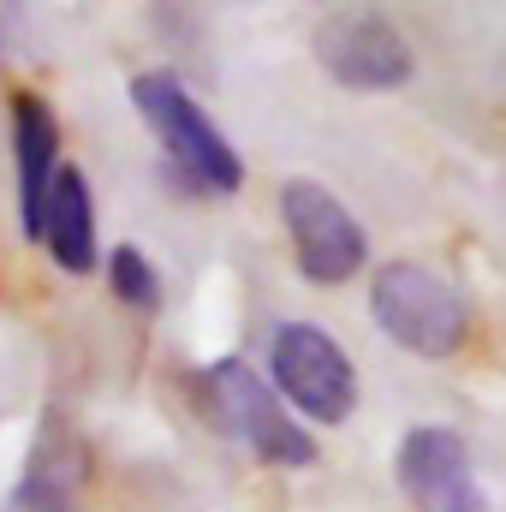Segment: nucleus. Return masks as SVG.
Returning <instances> with one entry per match:
<instances>
[{"instance_id":"nucleus-6","label":"nucleus","mask_w":506,"mask_h":512,"mask_svg":"<svg viewBox=\"0 0 506 512\" xmlns=\"http://www.w3.org/2000/svg\"><path fill=\"white\" fill-rule=\"evenodd\" d=\"M316 60L340 90H399L411 84V42L381 12H334L316 24Z\"/></svg>"},{"instance_id":"nucleus-1","label":"nucleus","mask_w":506,"mask_h":512,"mask_svg":"<svg viewBox=\"0 0 506 512\" xmlns=\"http://www.w3.org/2000/svg\"><path fill=\"white\" fill-rule=\"evenodd\" d=\"M185 387H191L197 417H203L209 429H221L227 441L251 447L262 465H280V471L316 465L310 429L292 417V405L274 393V382H262L245 358H215V364L191 370Z\"/></svg>"},{"instance_id":"nucleus-12","label":"nucleus","mask_w":506,"mask_h":512,"mask_svg":"<svg viewBox=\"0 0 506 512\" xmlns=\"http://www.w3.org/2000/svg\"><path fill=\"white\" fill-rule=\"evenodd\" d=\"M12 512H78V507H12Z\"/></svg>"},{"instance_id":"nucleus-4","label":"nucleus","mask_w":506,"mask_h":512,"mask_svg":"<svg viewBox=\"0 0 506 512\" xmlns=\"http://www.w3.org/2000/svg\"><path fill=\"white\" fill-rule=\"evenodd\" d=\"M268 382L298 417H310L322 429H334V423H346L358 411V364L316 322H280L274 328V340H268Z\"/></svg>"},{"instance_id":"nucleus-7","label":"nucleus","mask_w":506,"mask_h":512,"mask_svg":"<svg viewBox=\"0 0 506 512\" xmlns=\"http://www.w3.org/2000/svg\"><path fill=\"white\" fill-rule=\"evenodd\" d=\"M399 489L417 512H483L477 477H471V447L459 429L423 423L399 441Z\"/></svg>"},{"instance_id":"nucleus-3","label":"nucleus","mask_w":506,"mask_h":512,"mask_svg":"<svg viewBox=\"0 0 506 512\" xmlns=\"http://www.w3.org/2000/svg\"><path fill=\"white\" fill-rule=\"evenodd\" d=\"M370 316L376 328L405 346L411 358H453L471 340V304L465 292L435 274L429 262H381L370 280Z\"/></svg>"},{"instance_id":"nucleus-11","label":"nucleus","mask_w":506,"mask_h":512,"mask_svg":"<svg viewBox=\"0 0 506 512\" xmlns=\"http://www.w3.org/2000/svg\"><path fill=\"white\" fill-rule=\"evenodd\" d=\"M108 286H114V298L126 310H143V316L161 310V274H155V262L137 245H114L108 251Z\"/></svg>"},{"instance_id":"nucleus-10","label":"nucleus","mask_w":506,"mask_h":512,"mask_svg":"<svg viewBox=\"0 0 506 512\" xmlns=\"http://www.w3.org/2000/svg\"><path fill=\"white\" fill-rule=\"evenodd\" d=\"M84 471H90L84 441H78L60 417H42V429H36V441H30V459H24V477H18L12 507H72V495L84 489Z\"/></svg>"},{"instance_id":"nucleus-2","label":"nucleus","mask_w":506,"mask_h":512,"mask_svg":"<svg viewBox=\"0 0 506 512\" xmlns=\"http://www.w3.org/2000/svg\"><path fill=\"white\" fill-rule=\"evenodd\" d=\"M131 108L155 131L173 179L197 197H233L245 185V161L227 143V131L209 120V108L173 78V72H137L131 78Z\"/></svg>"},{"instance_id":"nucleus-8","label":"nucleus","mask_w":506,"mask_h":512,"mask_svg":"<svg viewBox=\"0 0 506 512\" xmlns=\"http://www.w3.org/2000/svg\"><path fill=\"white\" fill-rule=\"evenodd\" d=\"M12 191H18V227L36 245L42 233V209H48V185L60 173V114L48 108L42 90H12Z\"/></svg>"},{"instance_id":"nucleus-5","label":"nucleus","mask_w":506,"mask_h":512,"mask_svg":"<svg viewBox=\"0 0 506 512\" xmlns=\"http://www.w3.org/2000/svg\"><path fill=\"white\" fill-rule=\"evenodd\" d=\"M280 221L292 239V262L310 286H346L370 262L364 221L316 179H286L280 185Z\"/></svg>"},{"instance_id":"nucleus-9","label":"nucleus","mask_w":506,"mask_h":512,"mask_svg":"<svg viewBox=\"0 0 506 512\" xmlns=\"http://www.w3.org/2000/svg\"><path fill=\"white\" fill-rule=\"evenodd\" d=\"M36 245L54 256L60 274H90L102 262V233H96V197H90V173L66 167L48 185V209H42V233Z\"/></svg>"}]
</instances>
